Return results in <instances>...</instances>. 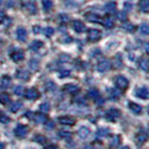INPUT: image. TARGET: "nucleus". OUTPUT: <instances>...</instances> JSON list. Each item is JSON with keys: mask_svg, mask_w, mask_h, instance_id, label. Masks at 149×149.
Returning a JSON list of instances; mask_svg holds the SVG:
<instances>
[{"mask_svg": "<svg viewBox=\"0 0 149 149\" xmlns=\"http://www.w3.org/2000/svg\"><path fill=\"white\" fill-rule=\"evenodd\" d=\"M58 134H60V137H62V138H68V137H71V132L66 131V130H61L60 132H58Z\"/></svg>", "mask_w": 149, "mask_h": 149, "instance_id": "37", "label": "nucleus"}, {"mask_svg": "<svg viewBox=\"0 0 149 149\" xmlns=\"http://www.w3.org/2000/svg\"><path fill=\"white\" fill-rule=\"evenodd\" d=\"M43 46V43L40 40H33V43L29 45V48L31 51H38Z\"/></svg>", "mask_w": 149, "mask_h": 149, "instance_id": "18", "label": "nucleus"}, {"mask_svg": "<svg viewBox=\"0 0 149 149\" xmlns=\"http://www.w3.org/2000/svg\"><path fill=\"white\" fill-rule=\"evenodd\" d=\"M10 84H11V80H10L9 76H3L1 79V85H2V88H8V86H10Z\"/></svg>", "mask_w": 149, "mask_h": 149, "instance_id": "23", "label": "nucleus"}, {"mask_svg": "<svg viewBox=\"0 0 149 149\" xmlns=\"http://www.w3.org/2000/svg\"><path fill=\"white\" fill-rule=\"evenodd\" d=\"M147 138H148V134L147 132L145 131V130H141L139 134H137V138H136V140L138 143H143V142L147 140Z\"/></svg>", "mask_w": 149, "mask_h": 149, "instance_id": "12", "label": "nucleus"}, {"mask_svg": "<svg viewBox=\"0 0 149 149\" xmlns=\"http://www.w3.org/2000/svg\"><path fill=\"white\" fill-rule=\"evenodd\" d=\"M35 140H36L38 143L44 145L45 142H46V138H45L44 136H36V137H35Z\"/></svg>", "mask_w": 149, "mask_h": 149, "instance_id": "38", "label": "nucleus"}, {"mask_svg": "<svg viewBox=\"0 0 149 149\" xmlns=\"http://www.w3.org/2000/svg\"><path fill=\"white\" fill-rule=\"evenodd\" d=\"M22 107V104L20 103V102H15L14 104L10 107V110H11L13 112H17Z\"/></svg>", "mask_w": 149, "mask_h": 149, "instance_id": "33", "label": "nucleus"}, {"mask_svg": "<svg viewBox=\"0 0 149 149\" xmlns=\"http://www.w3.org/2000/svg\"><path fill=\"white\" fill-rule=\"evenodd\" d=\"M105 10H107L108 13H110V14H113V13L116 11V3H114V2H109V3H107Z\"/></svg>", "mask_w": 149, "mask_h": 149, "instance_id": "24", "label": "nucleus"}, {"mask_svg": "<svg viewBox=\"0 0 149 149\" xmlns=\"http://www.w3.org/2000/svg\"><path fill=\"white\" fill-rule=\"evenodd\" d=\"M128 84H129V82H128V80L125 77V76H117V79H116V85L119 88V89H127L128 88Z\"/></svg>", "mask_w": 149, "mask_h": 149, "instance_id": "1", "label": "nucleus"}, {"mask_svg": "<svg viewBox=\"0 0 149 149\" xmlns=\"http://www.w3.org/2000/svg\"><path fill=\"white\" fill-rule=\"evenodd\" d=\"M97 137H105V136H108L109 134V130L108 129H103V128H101V129H99L97 130Z\"/></svg>", "mask_w": 149, "mask_h": 149, "instance_id": "31", "label": "nucleus"}, {"mask_svg": "<svg viewBox=\"0 0 149 149\" xmlns=\"http://www.w3.org/2000/svg\"><path fill=\"white\" fill-rule=\"evenodd\" d=\"M139 8L142 13H148L149 10V0H140Z\"/></svg>", "mask_w": 149, "mask_h": 149, "instance_id": "17", "label": "nucleus"}, {"mask_svg": "<svg viewBox=\"0 0 149 149\" xmlns=\"http://www.w3.org/2000/svg\"><path fill=\"white\" fill-rule=\"evenodd\" d=\"M139 66L141 68L142 71H145V72H147L149 68V63H148V60L147 58H142L140 61V63H139Z\"/></svg>", "mask_w": 149, "mask_h": 149, "instance_id": "21", "label": "nucleus"}, {"mask_svg": "<svg viewBox=\"0 0 149 149\" xmlns=\"http://www.w3.org/2000/svg\"><path fill=\"white\" fill-rule=\"evenodd\" d=\"M25 95L28 100H36L39 97V93H38V91L35 88H31V89H28L26 91Z\"/></svg>", "mask_w": 149, "mask_h": 149, "instance_id": "5", "label": "nucleus"}, {"mask_svg": "<svg viewBox=\"0 0 149 149\" xmlns=\"http://www.w3.org/2000/svg\"><path fill=\"white\" fill-rule=\"evenodd\" d=\"M45 35L47 36V37H51L53 34H54V29L51 28V27H47V28H45Z\"/></svg>", "mask_w": 149, "mask_h": 149, "instance_id": "39", "label": "nucleus"}, {"mask_svg": "<svg viewBox=\"0 0 149 149\" xmlns=\"http://www.w3.org/2000/svg\"><path fill=\"white\" fill-rule=\"evenodd\" d=\"M14 92H15V94H17V95H24L25 89H24V86H22V85H18V86H16L15 89H14Z\"/></svg>", "mask_w": 149, "mask_h": 149, "instance_id": "29", "label": "nucleus"}, {"mask_svg": "<svg viewBox=\"0 0 149 149\" xmlns=\"http://www.w3.org/2000/svg\"><path fill=\"white\" fill-rule=\"evenodd\" d=\"M0 3H1V0H0Z\"/></svg>", "mask_w": 149, "mask_h": 149, "instance_id": "57", "label": "nucleus"}, {"mask_svg": "<svg viewBox=\"0 0 149 149\" xmlns=\"http://www.w3.org/2000/svg\"><path fill=\"white\" fill-rule=\"evenodd\" d=\"M47 90H55V84L54 83H47Z\"/></svg>", "mask_w": 149, "mask_h": 149, "instance_id": "46", "label": "nucleus"}, {"mask_svg": "<svg viewBox=\"0 0 149 149\" xmlns=\"http://www.w3.org/2000/svg\"><path fill=\"white\" fill-rule=\"evenodd\" d=\"M136 95L138 97H141V99H148L149 97V92L147 88H139V89L136 90Z\"/></svg>", "mask_w": 149, "mask_h": 149, "instance_id": "8", "label": "nucleus"}, {"mask_svg": "<svg viewBox=\"0 0 149 149\" xmlns=\"http://www.w3.org/2000/svg\"><path fill=\"white\" fill-rule=\"evenodd\" d=\"M33 118L37 123H45L46 122V117H45L44 113H35L33 116Z\"/></svg>", "mask_w": 149, "mask_h": 149, "instance_id": "16", "label": "nucleus"}, {"mask_svg": "<svg viewBox=\"0 0 149 149\" xmlns=\"http://www.w3.org/2000/svg\"><path fill=\"white\" fill-rule=\"evenodd\" d=\"M3 19H5V14H3L2 11H0V22H2Z\"/></svg>", "mask_w": 149, "mask_h": 149, "instance_id": "47", "label": "nucleus"}, {"mask_svg": "<svg viewBox=\"0 0 149 149\" xmlns=\"http://www.w3.org/2000/svg\"><path fill=\"white\" fill-rule=\"evenodd\" d=\"M89 95H90V97H92V99H94V100H97V99L100 97V93H99L97 90L92 89V90H90Z\"/></svg>", "mask_w": 149, "mask_h": 149, "instance_id": "26", "label": "nucleus"}, {"mask_svg": "<svg viewBox=\"0 0 149 149\" xmlns=\"http://www.w3.org/2000/svg\"><path fill=\"white\" fill-rule=\"evenodd\" d=\"M1 47H2V42L0 40V49H1Z\"/></svg>", "mask_w": 149, "mask_h": 149, "instance_id": "56", "label": "nucleus"}, {"mask_svg": "<svg viewBox=\"0 0 149 149\" xmlns=\"http://www.w3.org/2000/svg\"><path fill=\"white\" fill-rule=\"evenodd\" d=\"M103 25H104L107 28H112L114 26V22L112 18H105L103 20Z\"/></svg>", "mask_w": 149, "mask_h": 149, "instance_id": "27", "label": "nucleus"}, {"mask_svg": "<svg viewBox=\"0 0 149 149\" xmlns=\"http://www.w3.org/2000/svg\"><path fill=\"white\" fill-rule=\"evenodd\" d=\"M34 30L36 31V34H38V30H39V28H38V27H35V28H34Z\"/></svg>", "mask_w": 149, "mask_h": 149, "instance_id": "54", "label": "nucleus"}, {"mask_svg": "<svg viewBox=\"0 0 149 149\" xmlns=\"http://www.w3.org/2000/svg\"><path fill=\"white\" fill-rule=\"evenodd\" d=\"M125 29H127L128 31H131V30H134V26L131 25V24H123V26H122Z\"/></svg>", "mask_w": 149, "mask_h": 149, "instance_id": "40", "label": "nucleus"}, {"mask_svg": "<svg viewBox=\"0 0 149 149\" xmlns=\"http://www.w3.org/2000/svg\"><path fill=\"white\" fill-rule=\"evenodd\" d=\"M65 91L68 93H76L79 91V86L74 84H66L65 85Z\"/></svg>", "mask_w": 149, "mask_h": 149, "instance_id": "19", "label": "nucleus"}, {"mask_svg": "<svg viewBox=\"0 0 149 149\" xmlns=\"http://www.w3.org/2000/svg\"><path fill=\"white\" fill-rule=\"evenodd\" d=\"M101 37V33L97 29H90L88 33V38H89L91 42H95L99 38Z\"/></svg>", "mask_w": 149, "mask_h": 149, "instance_id": "6", "label": "nucleus"}, {"mask_svg": "<svg viewBox=\"0 0 149 149\" xmlns=\"http://www.w3.org/2000/svg\"><path fill=\"white\" fill-rule=\"evenodd\" d=\"M24 56H25V54H24L22 49H15L14 52L10 54L11 60L15 61V62H19V61L24 60Z\"/></svg>", "mask_w": 149, "mask_h": 149, "instance_id": "4", "label": "nucleus"}, {"mask_svg": "<svg viewBox=\"0 0 149 149\" xmlns=\"http://www.w3.org/2000/svg\"><path fill=\"white\" fill-rule=\"evenodd\" d=\"M17 77H18L19 80H25V81H27L28 77H29V72L26 71V70H19V71L17 72Z\"/></svg>", "mask_w": 149, "mask_h": 149, "instance_id": "13", "label": "nucleus"}, {"mask_svg": "<svg viewBox=\"0 0 149 149\" xmlns=\"http://www.w3.org/2000/svg\"><path fill=\"white\" fill-rule=\"evenodd\" d=\"M39 110L43 112V113H47L49 111V104L48 103H43V104L39 105Z\"/></svg>", "mask_w": 149, "mask_h": 149, "instance_id": "36", "label": "nucleus"}, {"mask_svg": "<svg viewBox=\"0 0 149 149\" xmlns=\"http://www.w3.org/2000/svg\"><path fill=\"white\" fill-rule=\"evenodd\" d=\"M120 143V138L118 136H114L113 138H112L111 142H110V145H111V147H117L118 145Z\"/></svg>", "mask_w": 149, "mask_h": 149, "instance_id": "35", "label": "nucleus"}, {"mask_svg": "<svg viewBox=\"0 0 149 149\" xmlns=\"http://www.w3.org/2000/svg\"><path fill=\"white\" fill-rule=\"evenodd\" d=\"M111 94H112V97H120V91H118V90H112L111 91Z\"/></svg>", "mask_w": 149, "mask_h": 149, "instance_id": "43", "label": "nucleus"}, {"mask_svg": "<svg viewBox=\"0 0 149 149\" xmlns=\"http://www.w3.org/2000/svg\"><path fill=\"white\" fill-rule=\"evenodd\" d=\"M107 117L110 120H116L117 118L120 117V111L117 109H110L109 111L107 112Z\"/></svg>", "mask_w": 149, "mask_h": 149, "instance_id": "10", "label": "nucleus"}, {"mask_svg": "<svg viewBox=\"0 0 149 149\" xmlns=\"http://www.w3.org/2000/svg\"><path fill=\"white\" fill-rule=\"evenodd\" d=\"M0 149H5V146H3V143H1V142H0Z\"/></svg>", "mask_w": 149, "mask_h": 149, "instance_id": "52", "label": "nucleus"}, {"mask_svg": "<svg viewBox=\"0 0 149 149\" xmlns=\"http://www.w3.org/2000/svg\"><path fill=\"white\" fill-rule=\"evenodd\" d=\"M67 75H70V71H62V72H60L61 77H65Z\"/></svg>", "mask_w": 149, "mask_h": 149, "instance_id": "45", "label": "nucleus"}, {"mask_svg": "<svg viewBox=\"0 0 149 149\" xmlns=\"http://www.w3.org/2000/svg\"><path fill=\"white\" fill-rule=\"evenodd\" d=\"M85 18H86V20H89V22H100V17L95 14H88V15L85 16Z\"/></svg>", "mask_w": 149, "mask_h": 149, "instance_id": "20", "label": "nucleus"}, {"mask_svg": "<svg viewBox=\"0 0 149 149\" xmlns=\"http://www.w3.org/2000/svg\"><path fill=\"white\" fill-rule=\"evenodd\" d=\"M111 67V63L109 60H102L97 64V71L99 72H107Z\"/></svg>", "mask_w": 149, "mask_h": 149, "instance_id": "3", "label": "nucleus"}, {"mask_svg": "<svg viewBox=\"0 0 149 149\" xmlns=\"http://www.w3.org/2000/svg\"><path fill=\"white\" fill-rule=\"evenodd\" d=\"M118 17H119L120 20H123V22H126V20H127V15H126L125 13H120L119 15H118Z\"/></svg>", "mask_w": 149, "mask_h": 149, "instance_id": "42", "label": "nucleus"}, {"mask_svg": "<svg viewBox=\"0 0 149 149\" xmlns=\"http://www.w3.org/2000/svg\"><path fill=\"white\" fill-rule=\"evenodd\" d=\"M145 49H146V52H148V44L145 45Z\"/></svg>", "mask_w": 149, "mask_h": 149, "instance_id": "53", "label": "nucleus"}, {"mask_svg": "<svg viewBox=\"0 0 149 149\" xmlns=\"http://www.w3.org/2000/svg\"><path fill=\"white\" fill-rule=\"evenodd\" d=\"M27 134H28V128L26 127V126L19 125V126L15 129V134L17 136V137H19V138H24V137H26Z\"/></svg>", "mask_w": 149, "mask_h": 149, "instance_id": "2", "label": "nucleus"}, {"mask_svg": "<svg viewBox=\"0 0 149 149\" xmlns=\"http://www.w3.org/2000/svg\"><path fill=\"white\" fill-rule=\"evenodd\" d=\"M140 33L143 35H148L149 34V26L147 24H142L140 26Z\"/></svg>", "mask_w": 149, "mask_h": 149, "instance_id": "30", "label": "nucleus"}, {"mask_svg": "<svg viewBox=\"0 0 149 149\" xmlns=\"http://www.w3.org/2000/svg\"><path fill=\"white\" fill-rule=\"evenodd\" d=\"M26 9L29 11L30 14H36V11H37L36 6H35L34 3H31V2H28V3L26 5Z\"/></svg>", "mask_w": 149, "mask_h": 149, "instance_id": "25", "label": "nucleus"}, {"mask_svg": "<svg viewBox=\"0 0 149 149\" xmlns=\"http://www.w3.org/2000/svg\"><path fill=\"white\" fill-rule=\"evenodd\" d=\"M10 121V118L6 116V113H0V122L1 123H8Z\"/></svg>", "mask_w": 149, "mask_h": 149, "instance_id": "34", "label": "nucleus"}, {"mask_svg": "<svg viewBox=\"0 0 149 149\" xmlns=\"http://www.w3.org/2000/svg\"><path fill=\"white\" fill-rule=\"evenodd\" d=\"M0 102L1 103H3V104H6L8 102H10V97L8 94H5V93H2V94H0Z\"/></svg>", "mask_w": 149, "mask_h": 149, "instance_id": "28", "label": "nucleus"}, {"mask_svg": "<svg viewBox=\"0 0 149 149\" xmlns=\"http://www.w3.org/2000/svg\"><path fill=\"white\" fill-rule=\"evenodd\" d=\"M122 66V60H121V56L120 55H117L116 58L113 60V67L114 68H120Z\"/></svg>", "mask_w": 149, "mask_h": 149, "instance_id": "22", "label": "nucleus"}, {"mask_svg": "<svg viewBox=\"0 0 149 149\" xmlns=\"http://www.w3.org/2000/svg\"><path fill=\"white\" fill-rule=\"evenodd\" d=\"M73 28H74V30L77 31V33H82L83 30L85 29L84 24H83L82 22H80V20H76V22H73Z\"/></svg>", "mask_w": 149, "mask_h": 149, "instance_id": "15", "label": "nucleus"}, {"mask_svg": "<svg viewBox=\"0 0 149 149\" xmlns=\"http://www.w3.org/2000/svg\"><path fill=\"white\" fill-rule=\"evenodd\" d=\"M129 109L134 112V114H139V113H141V111H142L141 105L137 104V103H134V102H130V103H129Z\"/></svg>", "mask_w": 149, "mask_h": 149, "instance_id": "11", "label": "nucleus"}, {"mask_svg": "<svg viewBox=\"0 0 149 149\" xmlns=\"http://www.w3.org/2000/svg\"><path fill=\"white\" fill-rule=\"evenodd\" d=\"M47 149H58V147H57V146H55V145H52V146H49Z\"/></svg>", "mask_w": 149, "mask_h": 149, "instance_id": "49", "label": "nucleus"}, {"mask_svg": "<svg viewBox=\"0 0 149 149\" xmlns=\"http://www.w3.org/2000/svg\"><path fill=\"white\" fill-rule=\"evenodd\" d=\"M91 134V131H90L89 128L86 127H81L80 128V130H79V136L82 138V139H85V138H88Z\"/></svg>", "mask_w": 149, "mask_h": 149, "instance_id": "14", "label": "nucleus"}, {"mask_svg": "<svg viewBox=\"0 0 149 149\" xmlns=\"http://www.w3.org/2000/svg\"><path fill=\"white\" fill-rule=\"evenodd\" d=\"M61 18H63V19H64V22H66V20H68V19H70V17H66V16H64V15L61 16Z\"/></svg>", "mask_w": 149, "mask_h": 149, "instance_id": "48", "label": "nucleus"}, {"mask_svg": "<svg viewBox=\"0 0 149 149\" xmlns=\"http://www.w3.org/2000/svg\"><path fill=\"white\" fill-rule=\"evenodd\" d=\"M83 149H93V148H92L91 146H85V147H84Z\"/></svg>", "mask_w": 149, "mask_h": 149, "instance_id": "51", "label": "nucleus"}, {"mask_svg": "<svg viewBox=\"0 0 149 149\" xmlns=\"http://www.w3.org/2000/svg\"><path fill=\"white\" fill-rule=\"evenodd\" d=\"M120 149H130L128 146H125V147H122V148H120Z\"/></svg>", "mask_w": 149, "mask_h": 149, "instance_id": "55", "label": "nucleus"}, {"mask_svg": "<svg viewBox=\"0 0 149 149\" xmlns=\"http://www.w3.org/2000/svg\"><path fill=\"white\" fill-rule=\"evenodd\" d=\"M43 6H44L45 10H49V9H52V7H53V2L51 0H44V1H43Z\"/></svg>", "mask_w": 149, "mask_h": 149, "instance_id": "32", "label": "nucleus"}, {"mask_svg": "<svg viewBox=\"0 0 149 149\" xmlns=\"http://www.w3.org/2000/svg\"><path fill=\"white\" fill-rule=\"evenodd\" d=\"M126 8H127V9H131V8H132V5L130 6L129 3H126Z\"/></svg>", "mask_w": 149, "mask_h": 149, "instance_id": "50", "label": "nucleus"}, {"mask_svg": "<svg viewBox=\"0 0 149 149\" xmlns=\"http://www.w3.org/2000/svg\"><path fill=\"white\" fill-rule=\"evenodd\" d=\"M58 122L62 125H68V126H73L75 123L74 118L68 117V116H64V117H60L58 118Z\"/></svg>", "mask_w": 149, "mask_h": 149, "instance_id": "9", "label": "nucleus"}, {"mask_svg": "<svg viewBox=\"0 0 149 149\" xmlns=\"http://www.w3.org/2000/svg\"><path fill=\"white\" fill-rule=\"evenodd\" d=\"M37 62H36V61L35 60H31L29 62V66L31 67V68H34V70H36V68H37Z\"/></svg>", "mask_w": 149, "mask_h": 149, "instance_id": "41", "label": "nucleus"}, {"mask_svg": "<svg viewBox=\"0 0 149 149\" xmlns=\"http://www.w3.org/2000/svg\"><path fill=\"white\" fill-rule=\"evenodd\" d=\"M45 123H46V128H47V129H53L54 126H55L53 121H47V122H45Z\"/></svg>", "mask_w": 149, "mask_h": 149, "instance_id": "44", "label": "nucleus"}, {"mask_svg": "<svg viewBox=\"0 0 149 149\" xmlns=\"http://www.w3.org/2000/svg\"><path fill=\"white\" fill-rule=\"evenodd\" d=\"M16 35H17L18 40H20V42H25L27 39V31L24 27H19L16 31Z\"/></svg>", "mask_w": 149, "mask_h": 149, "instance_id": "7", "label": "nucleus"}]
</instances>
